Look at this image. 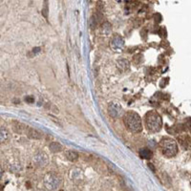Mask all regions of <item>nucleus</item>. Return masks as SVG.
Returning a JSON list of instances; mask_svg holds the SVG:
<instances>
[{
	"label": "nucleus",
	"mask_w": 191,
	"mask_h": 191,
	"mask_svg": "<svg viewBox=\"0 0 191 191\" xmlns=\"http://www.w3.org/2000/svg\"><path fill=\"white\" fill-rule=\"evenodd\" d=\"M160 146L161 148L162 154L168 157V158L175 157L177 153H178V145H177V142L170 138L162 139L160 142Z\"/></svg>",
	"instance_id": "7ed1b4c3"
},
{
	"label": "nucleus",
	"mask_w": 191,
	"mask_h": 191,
	"mask_svg": "<svg viewBox=\"0 0 191 191\" xmlns=\"http://www.w3.org/2000/svg\"><path fill=\"white\" fill-rule=\"evenodd\" d=\"M111 45L114 49L118 50V49H120V48L124 45V40L121 36H114V38L112 39V42H111Z\"/></svg>",
	"instance_id": "0eeeda50"
},
{
	"label": "nucleus",
	"mask_w": 191,
	"mask_h": 191,
	"mask_svg": "<svg viewBox=\"0 0 191 191\" xmlns=\"http://www.w3.org/2000/svg\"><path fill=\"white\" fill-rule=\"evenodd\" d=\"M111 30H112V27L108 22H105L103 24V26H102V32H103L104 33H106V35H109V33L111 32Z\"/></svg>",
	"instance_id": "9b49d317"
},
{
	"label": "nucleus",
	"mask_w": 191,
	"mask_h": 191,
	"mask_svg": "<svg viewBox=\"0 0 191 191\" xmlns=\"http://www.w3.org/2000/svg\"><path fill=\"white\" fill-rule=\"evenodd\" d=\"M35 161L37 165L39 166H44L47 165L48 162V158H47V155L44 154V153H37L35 157Z\"/></svg>",
	"instance_id": "423d86ee"
},
{
	"label": "nucleus",
	"mask_w": 191,
	"mask_h": 191,
	"mask_svg": "<svg viewBox=\"0 0 191 191\" xmlns=\"http://www.w3.org/2000/svg\"><path fill=\"white\" fill-rule=\"evenodd\" d=\"M124 123L129 131L132 133H140L142 130L141 119L135 112H128L124 116Z\"/></svg>",
	"instance_id": "f257e3e1"
},
{
	"label": "nucleus",
	"mask_w": 191,
	"mask_h": 191,
	"mask_svg": "<svg viewBox=\"0 0 191 191\" xmlns=\"http://www.w3.org/2000/svg\"><path fill=\"white\" fill-rule=\"evenodd\" d=\"M190 185H191V177H190Z\"/></svg>",
	"instance_id": "4468645a"
},
{
	"label": "nucleus",
	"mask_w": 191,
	"mask_h": 191,
	"mask_svg": "<svg viewBox=\"0 0 191 191\" xmlns=\"http://www.w3.org/2000/svg\"><path fill=\"white\" fill-rule=\"evenodd\" d=\"M61 180L54 174H48L44 179V185L48 189L54 190L60 186Z\"/></svg>",
	"instance_id": "20e7f679"
},
{
	"label": "nucleus",
	"mask_w": 191,
	"mask_h": 191,
	"mask_svg": "<svg viewBox=\"0 0 191 191\" xmlns=\"http://www.w3.org/2000/svg\"><path fill=\"white\" fill-rule=\"evenodd\" d=\"M65 156H66V158L71 161H76L78 159V154L76 151H73V150L66 151Z\"/></svg>",
	"instance_id": "1a4fd4ad"
},
{
	"label": "nucleus",
	"mask_w": 191,
	"mask_h": 191,
	"mask_svg": "<svg viewBox=\"0 0 191 191\" xmlns=\"http://www.w3.org/2000/svg\"><path fill=\"white\" fill-rule=\"evenodd\" d=\"M51 151L54 152V153H57V152H60L61 150H62V146H61L60 143L58 142H52L51 144L49 145Z\"/></svg>",
	"instance_id": "9d476101"
},
{
	"label": "nucleus",
	"mask_w": 191,
	"mask_h": 191,
	"mask_svg": "<svg viewBox=\"0 0 191 191\" xmlns=\"http://www.w3.org/2000/svg\"><path fill=\"white\" fill-rule=\"evenodd\" d=\"M108 113L114 119H118L120 117H121L122 113H123V110L120 104L117 103H111L108 107Z\"/></svg>",
	"instance_id": "39448f33"
},
{
	"label": "nucleus",
	"mask_w": 191,
	"mask_h": 191,
	"mask_svg": "<svg viewBox=\"0 0 191 191\" xmlns=\"http://www.w3.org/2000/svg\"><path fill=\"white\" fill-rule=\"evenodd\" d=\"M7 138H8V133L5 130V129L1 128V142L6 141Z\"/></svg>",
	"instance_id": "f8f14e48"
},
{
	"label": "nucleus",
	"mask_w": 191,
	"mask_h": 191,
	"mask_svg": "<svg viewBox=\"0 0 191 191\" xmlns=\"http://www.w3.org/2000/svg\"><path fill=\"white\" fill-rule=\"evenodd\" d=\"M146 127L150 132H159L162 126L161 117L156 111H150L145 115Z\"/></svg>",
	"instance_id": "f03ea898"
},
{
	"label": "nucleus",
	"mask_w": 191,
	"mask_h": 191,
	"mask_svg": "<svg viewBox=\"0 0 191 191\" xmlns=\"http://www.w3.org/2000/svg\"><path fill=\"white\" fill-rule=\"evenodd\" d=\"M47 12H48V0H45L44 8L42 9V13L45 17H47Z\"/></svg>",
	"instance_id": "ddd939ff"
},
{
	"label": "nucleus",
	"mask_w": 191,
	"mask_h": 191,
	"mask_svg": "<svg viewBox=\"0 0 191 191\" xmlns=\"http://www.w3.org/2000/svg\"><path fill=\"white\" fill-rule=\"evenodd\" d=\"M140 156L142 159L149 160L153 157V153H152L151 150L148 149V148H142L141 150H140Z\"/></svg>",
	"instance_id": "6e6552de"
}]
</instances>
